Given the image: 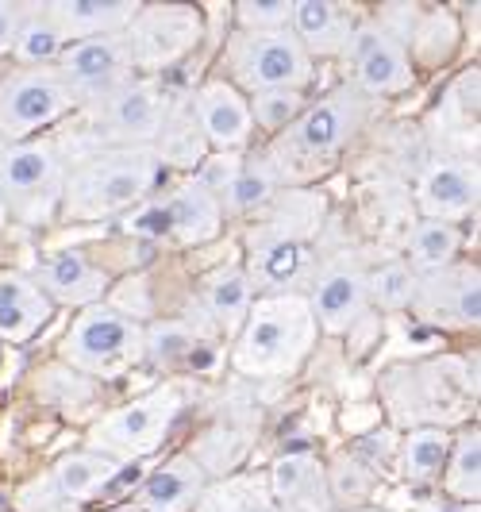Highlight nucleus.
I'll return each mask as SVG.
<instances>
[{"mask_svg": "<svg viewBox=\"0 0 481 512\" xmlns=\"http://www.w3.org/2000/svg\"><path fill=\"white\" fill-rule=\"evenodd\" d=\"M316 316L308 308V297L301 293H278V297H262L251 305L239 343L231 351V366L247 378H278L293 374L308 351L316 347Z\"/></svg>", "mask_w": 481, "mask_h": 512, "instance_id": "nucleus-1", "label": "nucleus"}, {"mask_svg": "<svg viewBox=\"0 0 481 512\" xmlns=\"http://www.w3.org/2000/svg\"><path fill=\"white\" fill-rule=\"evenodd\" d=\"M366 97L358 89H339L324 101L308 104L301 116L293 120V128L278 135V143L270 147V162L278 170L281 181H312L320 170H328L331 158L343 151L358 128L366 124Z\"/></svg>", "mask_w": 481, "mask_h": 512, "instance_id": "nucleus-2", "label": "nucleus"}, {"mask_svg": "<svg viewBox=\"0 0 481 512\" xmlns=\"http://www.w3.org/2000/svg\"><path fill=\"white\" fill-rule=\"evenodd\" d=\"M158 181L154 147H112L66 174L62 216L66 220H104L143 205Z\"/></svg>", "mask_w": 481, "mask_h": 512, "instance_id": "nucleus-3", "label": "nucleus"}, {"mask_svg": "<svg viewBox=\"0 0 481 512\" xmlns=\"http://www.w3.org/2000/svg\"><path fill=\"white\" fill-rule=\"evenodd\" d=\"M66 154L51 139L4 143L0 151V205L24 224H43L62 205Z\"/></svg>", "mask_w": 481, "mask_h": 512, "instance_id": "nucleus-4", "label": "nucleus"}, {"mask_svg": "<svg viewBox=\"0 0 481 512\" xmlns=\"http://www.w3.org/2000/svg\"><path fill=\"white\" fill-rule=\"evenodd\" d=\"M62 359L77 374L120 378L147 359V328L120 308H85L62 339Z\"/></svg>", "mask_w": 481, "mask_h": 512, "instance_id": "nucleus-5", "label": "nucleus"}, {"mask_svg": "<svg viewBox=\"0 0 481 512\" xmlns=\"http://www.w3.org/2000/svg\"><path fill=\"white\" fill-rule=\"evenodd\" d=\"M231 85L243 93L266 89H304L312 81V58L304 54L297 35L285 31H235L228 39Z\"/></svg>", "mask_w": 481, "mask_h": 512, "instance_id": "nucleus-6", "label": "nucleus"}, {"mask_svg": "<svg viewBox=\"0 0 481 512\" xmlns=\"http://www.w3.org/2000/svg\"><path fill=\"white\" fill-rule=\"evenodd\" d=\"M74 97L54 66H16L0 77V139L24 143L39 128L62 120Z\"/></svg>", "mask_w": 481, "mask_h": 512, "instance_id": "nucleus-7", "label": "nucleus"}, {"mask_svg": "<svg viewBox=\"0 0 481 512\" xmlns=\"http://www.w3.org/2000/svg\"><path fill=\"white\" fill-rule=\"evenodd\" d=\"M170 101L154 77H131L89 104V128L112 147H151L166 124Z\"/></svg>", "mask_w": 481, "mask_h": 512, "instance_id": "nucleus-8", "label": "nucleus"}, {"mask_svg": "<svg viewBox=\"0 0 481 512\" xmlns=\"http://www.w3.org/2000/svg\"><path fill=\"white\" fill-rule=\"evenodd\" d=\"M204 20L193 4H151L127 24V58L131 70L158 74L178 66L185 54L201 43Z\"/></svg>", "mask_w": 481, "mask_h": 512, "instance_id": "nucleus-9", "label": "nucleus"}, {"mask_svg": "<svg viewBox=\"0 0 481 512\" xmlns=\"http://www.w3.org/2000/svg\"><path fill=\"white\" fill-rule=\"evenodd\" d=\"M181 412V393L178 389H154L147 397L131 401L124 409L108 412L101 424L93 428V447L104 455H131L143 459L162 447V439L170 432V424Z\"/></svg>", "mask_w": 481, "mask_h": 512, "instance_id": "nucleus-10", "label": "nucleus"}, {"mask_svg": "<svg viewBox=\"0 0 481 512\" xmlns=\"http://www.w3.org/2000/svg\"><path fill=\"white\" fill-rule=\"evenodd\" d=\"M54 70L66 81L74 104H93L104 93L120 89L124 81L135 77L131 58H127L124 35H101V39H85V43H70L54 58Z\"/></svg>", "mask_w": 481, "mask_h": 512, "instance_id": "nucleus-11", "label": "nucleus"}, {"mask_svg": "<svg viewBox=\"0 0 481 512\" xmlns=\"http://www.w3.org/2000/svg\"><path fill=\"white\" fill-rule=\"evenodd\" d=\"M308 308L316 316V328H324L331 335L355 328L358 320L366 316V308H370L366 270H362L358 255H335L316 270Z\"/></svg>", "mask_w": 481, "mask_h": 512, "instance_id": "nucleus-12", "label": "nucleus"}, {"mask_svg": "<svg viewBox=\"0 0 481 512\" xmlns=\"http://www.w3.org/2000/svg\"><path fill=\"white\" fill-rule=\"evenodd\" d=\"M347 58L355 66L358 93H374V97H397L412 89L416 70H412V54L401 39H393L389 31L378 24H358L351 43H347Z\"/></svg>", "mask_w": 481, "mask_h": 512, "instance_id": "nucleus-13", "label": "nucleus"}, {"mask_svg": "<svg viewBox=\"0 0 481 512\" xmlns=\"http://www.w3.org/2000/svg\"><path fill=\"white\" fill-rule=\"evenodd\" d=\"M412 308L439 328H478L481 320V285L478 266H443L416 274Z\"/></svg>", "mask_w": 481, "mask_h": 512, "instance_id": "nucleus-14", "label": "nucleus"}, {"mask_svg": "<svg viewBox=\"0 0 481 512\" xmlns=\"http://www.w3.org/2000/svg\"><path fill=\"white\" fill-rule=\"evenodd\" d=\"M308 239L289 235L274 224H258L247 231V278L254 289H266L270 297L289 293L308 274Z\"/></svg>", "mask_w": 481, "mask_h": 512, "instance_id": "nucleus-15", "label": "nucleus"}, {"mask_svg": "<svg viewBox=\"0 0 481 512\" xmlns=\"http://www.w3.org/2000/svg\"><path fill=\"white\" fill-rule=\"evenodd\" d=\"M197 128L204 131L208 147H220V151H243L247 139H251V101L231 85V81H204L201 89L193 93L189 104Z\"/></svg>", "mask_w": 481, "mask_h": 512, "instance_id": "nucleus-16", "label": "nucleus"}, {"mask_svg": "<svg viewBox=\"0 0 481 512\" xmlns=\"http://www.w3.org/2000/svg\"><path fill=\"white\" fill-rule=\"evenodd\" d=\"M416 201L424 220L458 224L478 208V166L474 162H435L420 178Z\"/></svg>", "mask_w": 481, "mask_h": 512, "instance_id": "nucleus-17", "label": "nucleus"}, {"mask_svg": "<svg viewBox=\"0 0 481 512\" xmlns=\"http://www.w3.org/2000/svg\"><path fill=\"white\" fill-rule=\"evenodd\" d=\"M139 0H51L43 12L58 27L62 43H85L101 35H124L127 24L139 16Z\"/></svg>", "mask_w": 481, "mask_h": 512, "instance_id": "nucleus-18", "label": "nucleus"}, {"mask_svg": "<svg viewBox=\"0 0 481 512\" xmlns=\"http://www.w3.org/2000/svg\"><path fill=\"white\" fill-rule=\"evenodd\" d=\"M293 35L304 47V54H320V58H331V54H343L351 35H355V12L343 8V4H331V0H297L293 4Z\"/></svg>", "mask_w": 481, "mask_h": 512, "instance_id": "nucleus-19", "label": "nucleus"}, {"mask_svg": "<svg viewBox=\"0 0 481 512\" xmlns=\"http://www.w3.org/2000/svg\"><path fill=\"white\" fill-rule=\"evenodd\" d=\"M147 359L162 370H197V374H212L220 366V347L197 332L193 324L181 320H166L147 328Z\"/></svg>", "mask_w": 481, "mask_h": 512, "instance_id": "nucleus-20", "label": "nucleus"}, {"mask_svg": "<svg viewBox=\"0 0 481 512\" xmlns=\"http://www.w3.org/2000/svg\"><path fill=\"white\" fill-rule=\"evenodd\" d=\"M39 289L62 305H97L108 289V274L81 251H58L39 266Z\"/></svg>", "mask_w": 481, "mask_h": 512, "instance_id": "nucleus-21", "label": "nucleus"}, {"mask_svg": "<svg viewBox=\"0 0 481 512\" xmlns=\"http://www.w3.org/2000/svg\"><path fill=\"white\" fill-rule=\"evenodd\" d=\"M51 320V297L24 274H0V339L27 343Z\"/></svg>", "mask_w": 481, "mask_h": 512, "instance_id": "nucleus-22", "label": "nucleus"}, {"mask_svg": "<svg viewBox=\"0 0 481 512\" xmlns=\"http://www.w3.org/2000/svg\"><path fill=\"white\" fill-rule=\"evenodd\" d=\"M204 493V470L193 459H174L158 466L139 486V509L143 512H189Z\"/></svg>", "mask_w": 481, "mask_h": 512, "instance_id": "nucleus-23", "label": "nucleus"}, {"mask_svg": "<svg viewBox=\"0 0 481 512\" xmlns=\"http://www.w3.org/2000/svg\"><path fill=\"white\" fill-rule=\"evenodd\" d=\"M162 205L170 212V224H174V239L193 247V243H208L220 235L224 224V208L220 201L204 189L201 181H185L174 193L162 197Z\"/></svg>", "mask_w": 481, "mask_h": 512, "instance_id": "nucleus-24", "label": "nucleus"}, {"mask_svg": "<svg viewBox=\"0 0 481 512\" xmlns=\"http://www.w3.org/2000/svg\"><path fill=\"white\" fill-rule=\"evenodd\" d=\"M120 466L124 462L104 455L97 447H81V451H70V455L58 459L51 482L66 501H93V497H101V489L112 482V474Z\"/></svg>", "mask_w": 481, "mask_h": 512, "instance_id": "nucleus-25", "label": "nucleus"}, {"mask_svg": "<svg viewBox=\"0 0 481 512\" xmlns=\"http://www.w3.org/2000/svg\"><path fill=\"white\" fill-rule=\"evenodd\" d=\"M274 493L289 509L320 512L328 509V474L312 455H285L274 466Z\"/></svg>", "mask_w": 481, "mask_h": 512, "instance_id": "nucleus-26", "label": "nucleus"}, {"mask_svg": "<svg viewBox=\"0 0 481 512\" xmlns=\"http://www.w3.org/2000/svg\"><path fill=\"white\" fill-rule=\"evenodd\" d=\"M254 305V285L243 266H224L204 282V308L220 332H239Z\"/></svg>", "mask_w": 481, "mask_h": 512, "instance_id": "nucleus-27", "label": "nucleus"}, {"mask_svg": "<svg viewBox=\"0 0 481 512\" xmlns=\"http://www.w3.org/2000/svg\"><path fill=\"white\" fill-rule=\"evenodd\" d=\"M154 143H158V147H154L158 166L166 162V166H174V170H197L204 158H208V139H204V131L197 128L193 112H189V108H178V104H170L166 124H162Z\"/></svg>", "mask_w": 481, "mask_h": 512, "instance_id": "nucleus-28", "label": "nucleus"}, {"mask_svg": "<svg viewBox=\"0 0 481 512\" xmlns=\"http://www.w3.org/2000/svg\"><path fill=\"white\" fill-rule=\"evenodd\" d=\"M278 189L281 178L270 154H254V158L235 166V178H231L228 193L220 197V208L224 212H258V208L274 205Z\"/></svg>", "mask_w": 481, "mask_h": 512, "instance_id": "nucleus-29", "label": "nucleus"}, {"mask_svg": "<svg viewBox=\"0 0 481 512\" xmlns=\"http://www.w3.org/2000/svg\"><path fill=\"white\" fill-rule=\"evenodd\" d=\"M451 455V436L443 428H416L401 447V470L412 486H431Z\"/></svg>", "mask_w": 481, "mask_h": 512, "instance_id": "nucleus-30", "label": "nucleus"}, {"mask_svg": "<svg viewBox=\"0 0 481 512\" xmlns=\"http://www.w3.org/2000/svg\"><path fill=\"white\" fill-rule=\"evenodd\" d=\"M62 35L51 24V16L39 8H20V24H16V39H12V54L24 66H54V58L62 54Z\"/></svg>", "mask_w": 481, "mask_h": 512, "instance_id": "nucleus-31", "label": "nucleus"}, {"mask_svg": "<svg viewBox=\"0 0 481 512\" xmlns=\"http://www.w3.org/2000/svg\"><path fill=\"white\" fill-rule=\"evenodd\" d=\"M443 486L458 505H474L481 493V439L478 432H462L451 439V455H447V474Z\"/></svg>", "mask_w": 481, "mask_h": 512, "instance_id": "nucleus-32", "label": "nucleus"}, {"mask_svg": "<svg viewBox=\"0 0 481 512\" xmlns=\"http://www.w3.org/2000/svg\"><path fill=\"white\" fill-rule=\"evenodd\" d=\"M458 247H462V231L458 224H443V220H420L408 235V255L424 274L451 266Z\"/></svg>", "mask_w": 481, "mask_h": 512, "instance_id": "nucleus-33", "label": "nucleus"}, {"mask_svg": "<svg viewBox=\"0 0 481 512\" xmlns=\"http://www.w3.org/2000/svg\"><path fill=\"white\" fill-rule=\"evenodd\" d=\"M366 293H370V305L385 308V312L408 308L412 293H416V270L401 258L381 262L374 274H366Z\"/></svg>", "mask_w": 481, "mask_h": 512, "instance_id": "nucleus-34", "label": "nucleus"}, {"mask_svg": "<svg viewBox=\"0 0 481 512\" xmlns=\"http://www.w3.org/2000/svg\"><path fill=\"white\" fill-rule=\"evenodd\" d=\"M304 108H308L304 89H266V93H254L251 124H258L270 135H281L285 128H293V120L301 116Z\"/></svg>", "mask_w": 481, "mask_h": 512, "instance_id": "nucleus-35", "label": "nucleus"}, {"mask_svg": "<svg viewBox=\"0 0 481 512\" xmlns=\"http://www.w3.org/2000/svg\"><path fill=\"white\" fill-rule=\"evenodd\" d=\"M239 31H285L293 24V4L285 0H243L235 8Z\"/></svg>", "mask_w": 481, "mask_h": 512, "instance_id": "nucleus-36", "label": "nucleus"}, {"mask_svg": "<svg viewBox=\"0 0 481 512\" xmlns=\"http://www.w3.org/2000/svg\"><path fill=\"white\" fill-rule=\"evenodd\" d=\"M124 228L131 235H143V239H174V224H170V212L158 201H143V205L131 208V216H124Z\"/></svg>", "mask_w": 481, "mask_h": 512, "instance_id": "nucleus-37", "label": "nucleus"}, {"mask_svg": "<svg viewBox=\"0 0 481 512\" xmlns=\"http://www.w3.org/2000/svg\"><path fill=\"white\" fill-rule=\"evenodd\" d=\"M370 493V474L358 466L355 459H343L335 466V474L328 478V497H335L339 505H358Z\"/></svg>", "mask_w": 481, "mask_h": 512, "instance_id": "nucleus-38", "label": "nucleus"}, {"mask_svg": "<svg viewBox=\"0 0 481 512\" xmlns=\"http://www.w3.org/2000/svg\"><path fill=\"white\" fill-rule=\"evenodd\" d=\"M235 154H208L201 166H197V181H201L204 189L220 201L224 193H228V185H231V178H235Z\"/></svg>", "mask_w": 481, "mask_h": 512, "instance_id": "nucleus-39", "label": "nucleus"}, {"mask_svg": "<svg viewBox=\"0 0 481 512\" xmlns=\"http://www.w3.org/2000/svg\"><path fill=\"white\" fill-rule=\"evenodd\" d=\"M143 478H147V462H127V466H120V470L112 474V482L101 489V497H108V501H120L124 493H131V489L143 486Z\"/></svg>", "mask_w": 481, "mask_h": 512, "instance_id": "nucleus-40", "label": "nucleus"}, {"mask_svg": "<svg viewBox=\"0 0 481 512\" xmlns=\"http://www.w3.org/2000/svg\"><path fill=\"white\" fill-rule=\"evenodd\" d=\"M16 24H20V8H16V4H4V0H0V51H12V39H16Z\"/></svg>", "mask_w": 481, "mask_h": 512, "instance_id": "nucleus-41", "label": "nucleus"}, {"mask_svg": "<svg viewBox=\"0 0 481 512\" xmlns=\"http://www.w3.org/2000/svg\"><path fill=\"white\" fill-rule=\"evenodd\" d=\"M108 512H143L139 505H116V509H108Z\"/></svg>", "mask_w": 481, "mask_h": 512, "instance_id": "nucleus-42", "label": "nucleus"}, {"mask_svg": "<svg viewBox=\"0 0 481 512\" xmlns=\"http://www.w3.org/2000/svg\"><path fill=\"white\" fill-rule=\"evenodd\" d=\"M4 220H8V212H4V205H0V224H4Z\"/></svg>", "mask_w": 481, "mask_h": 512, "instance_id": "nucleus-43", "label": "nucleus"}, {"mask_svg": "<svg viewBox=\"0 0 481 512\" xmlns=\"http://www.w3.org/2000/svg\"><path fill=\"white\" fill-rule=\"evenodd\" d=\"M455 512H478V509H470V505H462V509H455Z\"/></svg>", "mask_w": 481, "mask_h": 512, "instance_id": "nucleus-44", "label": "nucleus"}, {"mask_svg": "<svg viewBox=\"0 0 481 512\" xmlns=\"http://www.w3.org/2000/svg\"><path fill=\"white\" fill-rule=\"evenodd\" d=\"M0 151H4V139H0Z\"/></svg>", "mask_w": 481, "mask_h": 512, "instance_id": "nucleus-45", "label": "nucleus"}]
</instances>
